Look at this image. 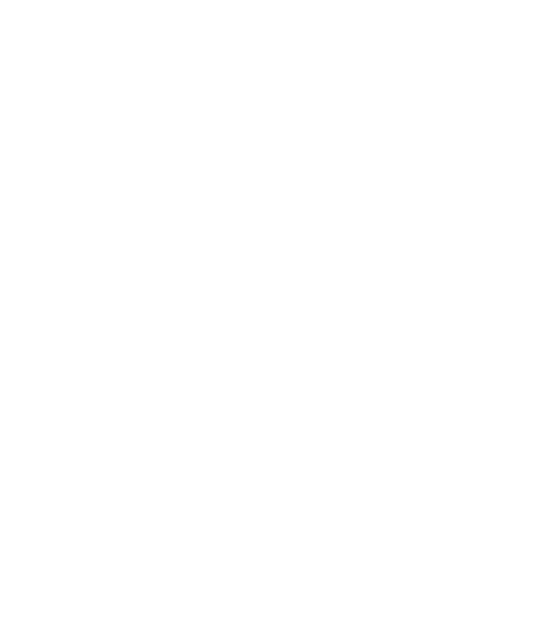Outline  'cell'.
Segmentation results:
<instances>
[]
</instances>
